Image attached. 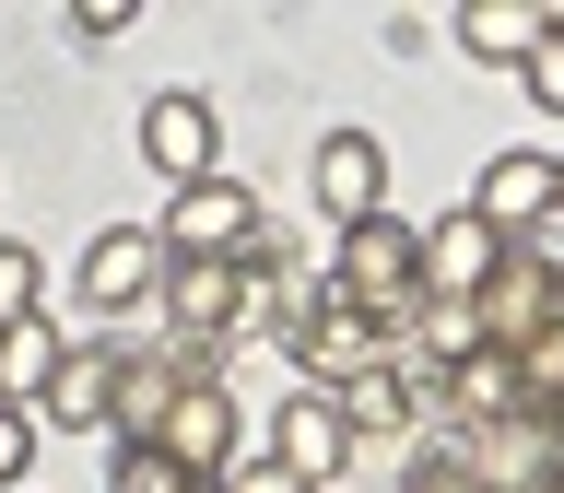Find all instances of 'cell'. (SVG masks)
I'll list each match as a JSON object with an SVG mask.
<instances>
[{"label": "cell", "mask_w": 564, "mask_h": 493, "mask_svg": "<svg viewBox=\"0 0 564 493\" xmlns=\"http://www.w3.org/2000/svg\"><path fill=\"white\" fill-rule=\"evenodd\" d=\"M470 317H482V341H494V352H518V341H541V329L564 317V282H541L518 246H506V271L470 294Z\"/></svg>", "instance_id": "obj_10"}, {"label": "cell", "mask_w": 564, "mask_h": 493, "mask_svg": "<svg viewBox=\"0 0 564 493\" xmlns=\"http://www.w3.org/2000/svg\"><path fill=\"white\" fill-rule=\"evenodd\" d=\"M529 106H541V118H564V35H541V47H529Z\"/></svg>", "instance_id": "obj_24"}, {"label": "cell", "mask_w": 564, "mask_h": 493, "mask_svg": "<svg viewBox=\"0 0 564 493\" xmlns=\"http://www.w3.org/2000/svg\"><path fill=\"white\" fill-rule=\"evenodd\" d=\"M224 493H306V482H294V470H282V458H271V447H247V458H236V470H224Z\"/></svg>", "instance_id": "obj_25"}, {"label": "cell", "mask_w": 564, "mask_h": 493, "mask_svg": "<svg viewBox=\"0 0 564 493\" xmlns=\"http://www.w3.org/2000/svg\"><path fill=\"white\" fill-rule=\"evenodd\" d=\"M317 211H329V223L388 211V141L377 130H329V141H317Z\"/></svg>", "instance_id": "obj_11"}, {"label": "cell", "mask_w": 564, "mask_h": 493, "mask_svg": "<svg viewBox=\"0 0 564 493\" xmlns=\"http://www.w3.org/2000/svg\"><path fill=\"white\" fill-rule=\"evenodd\" d=\"M458 458H470L482 493H553L564 482V423L506 412V423H482V435H458Z\"/></svg>", "instance_id": "obj_4"}, {"label": "cell", "mask_w": 564, "mask_h": 493, "mask_svg": "<svg viewBox=\"0 0 564 493\" xmlns=\"http://www.w3.org/2000/svg\"><path fill=\"white\" fill-rule=\"evenodd\" d=\"M106 399H118V352L70 341L59 376H47V399H35V435H47V423H59V435H106Z\"/></svg>", "instance_id": "obj_13"}, {"label": "cell", "mask_w": 564, "mask_h": 493, "mask_svg": "<svg viewBox=\"0 0 564 493\" xmlns=\"http://www.w3.org/2000/svg\"><path fill=\"white\" fill-rule=\"evenodd\" d=\"M329 294H352V306L388 317V329H412V306H423V223H400V211L341 223V246H329Z\"/></svg>", "instance_id": "obj_1"}, {"label": "cell", "mask_w": 564, "mask_h": 493, "mask_svg": "<svg viewBox=\"0 0 564 493\" xmlns=\"http://www.w3.org/2000/svg\"><path fill=\"white\" fill-rule=\"evenodd\" d=\"M388 341H400L388 317H365L352 294H329V282H317V294H306V317H294V341H282V352H294V376H306V387H352L365 364H388Z\"/></svg>", "instance_id": "obj_2"}, {"label": "cell", "mask_w": 564, "mask_h": 493, "mask_svg": "<svg viewBox=\"0 0 564 493\" xmlns=\"http://www.w3.org/2000/svg\"><path fill=\"white\" fill-rule=\"evenodd\" d=\"M130 24H141L130 0H70V12H59V35H70V47H118Z\"/></svg>", "instance_id": "obj_22"}, {"label": "cell", "mask_w": 564, "mask_h": 493, "mask_svg": "<svg viewBox=\"0 0 564 493\" xmlns=\"http://www.w3.org/2000/svg\"><path fill=\"white\" fill-rule=\"evenodd\" d=\"M470 211H482L494 235L518 246L529 223L553 211V153H494V165H482V188H470Z\"/></svg>", "instance_id": "obj_15"}, {"label": "cell", "mask_w": 564, "mask_h": 493, "mask_svg": "<svg viewBox=\"0 0 564 493\" xmlns=\"http://www.w3.org/2000/svg\"><path fill=\"white\" fill-rule=\"evenodd\" d=\"M494 271H506V235H494V223H482L470 200L423 223V294H447V306H470V294H482Z\"/></svg>", "instance_id": "obj_9"}, {"label": "cell", "mask_w": 564, "mask_h": 493, "mask_svg": "<svg viewBox=\"0 0 564 493\" xmlns=\"http://www.w3.org/2000/svg\"><path fill=\"white\" fill-rule=\"evenodd\" d=\"M176 387H188V364H176L165 341H153V352H118V399H106V435H118V447H153V435H165V412H176Z\"/></svg>", "instance_id": "obj_12"}, {"label": "cell", "mask_w": 564, "mask_h": 493, "mask_svg": "<svg viewBox=\"0 0 564 493\" xmlns=\"http://www.w3.org/2000/svg\"><path fill=\"white\" fill-rule=\"evenodd\" d=\"M329 399H341V423H352V458H365V447H400V435H412V387L388 376V364H365V376H352V387H329Z\"/></svg>", "instance_id": "obj_18"}, {"label": "cell", "mask_w": 564, "mask_h": 493, "mask_svg": "<svg viewBox=\"0 0 564 493\" xmlns=\"http://www.w3.org/2000/svg\"><path fill=\"white\" fill-rule=\"evenodd\" d=\"M106 493H188V470H176L165 447H118V470H106Z\"/></svg>", "instance_id": "obj_21"}, {"label": "cell", "mask_w": 564, "mask_h": 493, "mask_svg": "<svg viewBox=\"0 0 564 493\" xmlns=\"http://www.w3.org/2000/svg\"><path fill=\"white\" fill-rule=\"evenodd\" d=\"M24 470H35V412L0 399V493H24Z\"/></svg>", "instance_id": "obj_23"}, {"label": "cell", "mask_w": 564, "mask_h": 493, "mask_svg": "<svg viewBox=\"0 0 564 493\" xmlns=\"http://www.w3.org/2000/svg\"><path fill=\"white\" fill-rule=\"evenodd\" d=\"M188 493H224V482H188Z\"/></svg>", "instance_id": "obj_27"}, {"label": "cell", "mask_w": 564, "mask_h": 493, "mask_svg": "<svg viewBox=\"0 0 564 493\" xmlns=\"http://www.w3.org/2000/svg\"><path fill=\"white\" fill-rule=\"evenodd\" d=\"M153 447H165L188 482H224V470L247 458V399H236V387H176V412H165Z\"/></svg>", "instance_id": "obj_7"}, {"label": "cell", "mask_w": 564, "mask_h": 493, "mask_svg": "<svg viewBox=\"0 0 564 493\" xmlns=\"http://www.w3.org/2000/svg\"><path fill=\"white\" fill-rule=\"evenodd\" d=\"M35 294H47V259H35L24 235H0V329H12V317H35Z\"/></svg>", "instance_id": "obj_20"}, {"label": "cell", "mask_w": 564, "mask_h": 493, "mask_svg": "<svg viewBox=\"0 0 564 493\" xmlns=\"http://www.w3.org/2000/svg\"><path fill=\"white\" fill-rule=\"evenodd\" d=\"M518 399H529L541 423H564V317L541 329V341H518Z\"/></svg>", "instance_id": "obj_19"}, {"label": "cell", "mask_w": 564, "mask_h": 493, "mask_svg": "<svg viewBox=\"0 0 564 493\" xmlns=\"http://www.w3.org/2000/svg\"><path fill=\"white\" fill-rule=\"evenodd\" d=\"M259 223H271V211H259V188L200 176V188H176V200H165V223H153V235H165V259H247V246H259Z\"/></svg>", "instance_id": "obj_3"}, {"label": "cell", "mask_w": 564, "mask_h": 493, "mask_svg": "<svg viewBox=\"0 0 564 493\" xmlns=\"http://www.w3.org/2000/svg\"><path fill=\"white\" fill-rule=\"evenodd\" d=\"M271 458H282L306 493H329V482L352 470V423H341V399L294 376V387H282V412H271Z\"/></svg>", "instance_id": "obj_5"}, {"label": "cell", "mask_w": 564, "mask_h": 493, "mask_svg": "<svg viewBox=\"0 0 564 493\" xmlns=\"http://www.w3.org/2000/svg\"><path fill=\"white\" fill-rule=\"evenodd\" d=\"M553 493H564V482H553Z\"/></svg>", "instance_id": "obj_28"}, {"label": "cell", "mask_w": 564, "mask_h": 493, "mask_svg": "<svg viewBox=\"0 0 564 493\" xmlns=\"http://www.w3.org/2000/svg\"><path fill=\"white\" fill-rule=\"evenodd\" d=\"M59 352H70L59 317H12V329H0V399H12V412H35V399H47V376H59Z\"/></svg>", "instance_id": "obj_17"}, {"label": "cell", "mask_w": 564, "mask_h": 493, "mask_svg": "<svg viewBox=\"0 0 564 493\" xmlns=\"http://www.w3.org/2000/svg\"><path fill=\"white\" fill-rule=\"evenodd\" d=\"M212 153H224V130H212V95H188V83H176V95L141 106V165L165 176V188H200V176H224Z\"/></svg>", "instance_id": "obj_8"}, {"label": "cell", "mask_w": 564, "mask_h": 493, "mask_svg": "<svg viewBox=\"0 0 564 493\" xmlns=\"http://www.w3.org/2000/svg\"><path fill=\"white\" fill-rule=\"evenodd\" d=\"M447 35L470 47V59H494V70H529V47H541V0H458L447 12Z\"/></svg>", "instance_id": "obj_16"}, {"label": "cell", "mask_w": 564, "mask_h": 493, "mask_svg": "<svg viewBox=\"0 0 564 493\" xmlns=\"http://www.w3.org/2000/svg\"><path fill=\"white\" fill-rule=\"evenodd\" d=\"M70 282H83V317H141L153 282H165V235H153V223H106Z\"/></svg>", "instance_id": "obj_6"}, {"label": "cell", "mask_w": 564, "mask_h": 493, "mask_svg": "<svg viewBox=\"0 0 564 493\" xmlns=\"http://www.w3.org/2000/svg\"><path fill=\"white\" fill-rule=\"evenodd\" d=\"M165 329L188 341H236V259H165Z\"/></svg>", "instance_id": "obj_14"}, {"label": "cell", "mask_w": 564, "mask_h": 493, "mask_svg": "<svg viewBox=\"0 0 564 493\" xmlns=\"http://www.w3.org/2000/svg\"><path fill=\"white\" fill-rule=\"evenodd\" d=\"M518 259H529L541 282H564V211H541V223H529V235H518Z\"/></svg>", "instance_id": "obj_26"}]
</instances>
